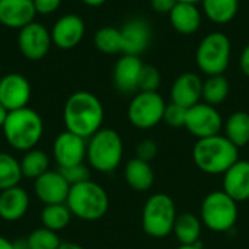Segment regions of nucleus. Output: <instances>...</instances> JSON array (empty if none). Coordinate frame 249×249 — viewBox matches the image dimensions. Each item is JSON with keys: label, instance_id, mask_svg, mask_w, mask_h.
Returning a JSON list of instances; mask_svg holds the SVG:
<instances>
[{"label": "nucleus", "instance_id": "obj_1", "mask_svg": "<svg viewBox=\"0 0 249 249\" xmlns=\"http://www.w3.org/2000/svg\"><path fill=\"white\" fill-rule=\"evenodd\" d=\"M104 118V105L101 99L92 92H73L64 102L63 124L66 130L86 140L102 128Z\"/></svg>", "mask_w": 249, "mask_h": 249}, {"label": "nucleus", "instance_id": "obj_2", "mask_svg": "<svg viewBox=\"0 0 249 249\" xmlns=\"http://www.w3.org/2000/svg\"><path fill=\"white\" fill-rule=\"evenodd\" d=\"M45 125L38 111L25 107L10 111L1 127L3 137L10 149L25 153L35 149L44 137Z\"/></svg>", "mask_w": 249, "mask_h": 249}, {"label": "nucleus", "instance_id": "obj_3", "mask_svg": "<svg viewBox=\"0 0 249 249\" xmlns=\"http://www.w3.org/2000/svg\"><path fill=\"white\" fill-rule=\"evenodd\" d=\"M196 166L209 175H223L239 160V149L223 134L198 139L193 147Z\"/></svg>", "mask_w": 249, "mask_h": 249}, {"label": "nucleus", "instance_id": "obj_4", "mask_svg": "<svg viewBox=\"0 0 249 249\" xmlns=\"http://www.w3.org/2000/svg\"><path fill=\"white\" fill-rule=\"evenodd\" d=\"M66 206L73 217L83 222H96L108 213L109 197L101 184L89 179L70 187Z\"/></svg>", "mask_w": 249, "mask_h": 249}, {"label": "nucleus", "instance_id": "obj_5", "mask_svg": "<svg viewBox=\"0 0 249 249\" xmlns=\"http://www.w3.org/2000/svg\"><path fill=\"white\" fill-rule=\"evenodd\" d=\"M123 156L124 142L117 130L102 127L88 139L86 163L92 171L101 174L114 172L121 165Z\"/></svg>", "mask_w": 249, "mask_h": 249}, {"label": "nucleus", "instance_id": "obj_6", "mask_svg": "<svg viewBox=\"0 0 249 249\" xmlns=\"http://www.w3.org/2000/svg\"><path fill=\"white\" fill-rule=\"evenodd\" d=\"M239 216L238 203L223 190L212 191L201 203L200 219L203 226L216 233H226L235 228Z\"/></svg>", "mask_w": 249, "mask_h": 249}, {"label": "nucleus", "instance_id": "obj_7", "mask_svg": "<svg viewBox=\"0 0 249 249\" xmlns=\"http://www.w3.org/2000/svg\"><path fill=\"white\" fill-rule=\"evenodd\" d=\"M177 206L174 200L163 193H156L147 198L142 212V226L146 235L162 239L172 233L177 220Z\"/></svg>", "mask_w": 249, "mask_h": 249}, {"label": "nucleus", "instance_id": "obj_8", "mask_svg": "<svg viewBox=\"0 0 249 249\" xmlns=\"http://www.w3.org/2000/svg\"><path fill=\"white\" fill-rule=\"evenodd\" d=\"M232 58V44L226 34L210 32L198 44L196 51V63L206 76L223 74Z\"/></svg>", "mask_w": 249, "mask_h": 249}, {"label": "nucleus", "instance_id": "obj_9", "mask_svg": "<svg viewBox=\"0 0 249 249\" xmlns=\"http://www.w3.org/2000/svg\"><path fill=\"white\" fill-rule=\"evenodd\" d=\"M166 102L159 92H137L130 99L127 118L139 130H150L163 121Z\"/></svg>", "mask_w": 249, "mask_h": 249}, {"label": "nucleus", "instance_id": "obj_10", "mask_svg": "<svg viewBox=\"0 0 249 249\" xmlns=\"http://www.w3.org/2000/svg\"><path fill=\"white\" fill-rule=\"evenodd\" d=\"M53 47L51 31L41 22H31L18 31V48L29 61H39Z\"/></svg>", "mask_w": 249, "mask_h": 249}, {"label": "nucleus", "instance_id": "obj_11", "mask_svg": "<svg viewBox=\"0 0 249 249\" xmlns=\"http://www.w3.org/2000/svg\"><path fill=\"white\" fill-rule=\"evenodd\" d=\"M86 149L88 140L70 133L67 130L58 133L51 144V158L58 166V169H64L69 166H74L86 162Z\"/></svg>", "mask_w": 249, "mask_h": 249}, {"label": "nucleus", "instance_id": "obj_12", "mask_svg": "<svg viewBox=\"0 0 249 249\" xmlns=\"http://www.w3.org/2000/svg\"><path fill=\"white\" fill-rule=\"evenodd\" d=\"M223 123L225 121L216 107L201 101L187 109V120L184 128H187L198 140L220 134V131L223 130Z\"/></svg>", "mask_w": 249, "mask_h": 249}, {"label": "nucleus", "instance_id": "obj_13", "mask_svg": "<svg viewBox=\"0 0 249 249\" xmlns=\"http://www.w3.org/2000/svg\"><path fill=\"white\" fill-rule=\"evenodd\" d=\"M70 187L71 185L67 182V179L64 178L58 168L48 169L45 174L34 179L32 184L34 194L42 206L66 204Z\"/></svg>", "mask_w": 249, "mask_h": 249}, {"label": "nucleus", "instance_id": "obj_14", "mask_svg": "<svg viewBox=\"0 0 249 249\" xmlns=\"http://www.w3.org/2000/svg\"><path fill=\"white\" fill-rule=\"evenodd\" d=\"M50 31L53 45L67 51L76 48L82 42L86 34V23L80 15L66 13L54 22Z\"/></svg>", "mask_w": 249, "mask_h": 249}, {"label": "nucleus", "instance_id": "obj_15", "mask_svg": "<svg viewBox=\"0 0 249 249\" xmlns=\"http://www.w3.org/2000/svg\"><path fill=\"white\" fill-rule=\"evenodd\" d=\"M32 96L29 80L20 73H7L0 77V104L10 112L28 107Z\"/></svg>", "mask_w": 249, "mask_h": 249}, {"label": "nucleus", "instance_id": "obj_16", "mask_svg": "<svg viewBox=\"0 0 249 249\" xmlns=\"http://www.w3.org/2000/svg\"><path fill=\"white\" fill-rule=\"evenodd\" d=\"M143 61L139 55L123 54L114 64L112 80L115 89L123 95H134L139 92V77L143 69Z\"/></svg>", "mask_w": 249, "mask_h": 249}, {"label": "nucleus", "instance_id": "obj_17", "mask_svg": "<svg viewBox=\"0 0 249 249\" xmlns=\"http://www.w3.org/2000/svg\"><path fill=\"white\" fill-rule=\"evenodd\" d=\"M123 54L139 55L144 53L152 39V29L146 19L131 18L121 28Z\"/></svg>", "mask_w": 249, "mask_h": 249}, {"label": "nucleus", "instance_id": "obj_18", "mask_svg": "<svg viewBox=\"0 0 249 249\" xmlns=\"http://www.w3.org/2000/svg\"><path fill=\"white\" fill-rule=\"evenodd\" d=\"M203 79L200 74L187 71L179 74L171 88V102L184 108H191L203 101Z\"/></svg>", "mask_w": 249, "mask_h": 249}, {"label": "nucleus", "instance_id": "obj_19", "mask_svg": "<svg viewBox=\"0 0 249 249\" xmlns=\"http://www.w3.org/2000/svg\"><path fill=\"white\" fill-rule=\"evenodd\" d=\"M29 193L20 187H12L0 191V219L7 223H15L23 219L29 210Z\"/></svg>", "mask_w": 249, "mask_h": 249}, {"label": "nucleus", "instance_id": "obj_20", "mask_svg": "<svg viewBox=\"0 0 249 249\" xmlns=\"http://www.w3.org/2000/svg\"><path fill=\"white\" fill-rule=\"evenodd\" d=\"M36 15L32 0H0V25L9 29H22L34 22Z\"/></svg>", "mask_w": 249, "mask_h": 249}, {"label": "nucleus", "instance_id": "obj_21", "mask_svg": "<svg viewBox=\"0 0 249 249\" xmlns=\"http://www.w3.org/2000/svg\"><path fill=\"white\" fill-rule=\"evenodd\" d=\"M223 191L236 203L249 200V160L235 162L223 174Z\"/></svg>", "mask_w": 249, "mask_h": 249}, {"label": "nucleus", "instance_id": "obj_22", "mask_svg": "<svg viewBox=\"0 0 249 249\" xmlns=\"http://www.w3.org/2000/svg\"><path fill=\"white\" fill-rule=\"evenodd\" d=\"M168 16L172 28L181 35L196 34L203 22V15L197 4L187 1H178Z\"/></svg>", "mask_w": 249, "mask_h": 249}, {"label": "nucleus", "instance_id": "obj_23", "mask_svg": "<svg viewBox=\"0 0 249 249\" xmlns=\"http://www.w3.org/2000/svg\"><path fill=\"white\" fill-rule=\"evenodd\" d=\"M124 179L131 190L144 193L149 191L155 184V171L150 162L134 156L124 166Z\"/></svg>", "mask_w": 249, "mask_h": 249}, {"label": "nucleus", "instance_id": "obj_24", "mask_svg": "<svg viewBox=\"0 0 249 249\" xmlns=\"http://www.w3.org/2000/svg\"><path fill=\"white\" fill-rule=\"evenodd\" d=\"M203 231V222L198 216L193 213H181L177 216L174 223L172 235L179 245H196L200 244Z\"/></svg>", "mask_w": 249, "mask_h": 249}, {"label": "nucleus", "instance_id": "obj_25", "mask_svg": "<svg viewBox=\"0 0 249 249\" xmlns=\"http://www.w3.org/2000/svg\"><path fill=\"white\" fill-rule=\"evenodd\" d=\"M225 137L231 140L238 149L245 147L249 143V114L245 111H236L228 117L223 123Z\"/></svg>", "mask_w": 249, "mask_h": 249}, {"label": "nucleus", "instance_id": "obj_26", "mask_svg": "<svg viewBox=\"0 0 249 249\" xmlns=\"http://www.w3.org/2000/svg\"><path fill=\"white\" fill-rule=\"evenodd\" d=\"M203 13L206 18L216 25H226L235 19L239 0H201Z\"/></svg>", "mask_w": 249, "mask_h": 249}, {"label": "nucleus", "instance_id": "obj_27", "mask_svg": "<svg viewBox=\"0 0 249 249\" xmlns=\"http://www.w3.org/2000/svg\"><path fill=\"white\" fill-rule=\"evenodd\" d=\"M19 163H20L23 178L34 181L50 169L51 158L45 150L35 147L32 150L25 152L22 158L19 159Z\"/></svg>", "mask_w": 249, "mask_h": 249}, {"label": "nucleus", "instance_id": "obj_28", "mask_svg": "<svg viewBox=\"0 0 249 249\" xmlns=\"http://www.w3.org/2000/svg\"><path fill=\"white\" fill-rule=\"evenodd\" d=\"M71 217L73 216L66 204H48L44 206L39 212L41 226L57 233L64 231L70 225Z\"/></svg>", "mask_w": 249, "mask_h": 249}, {"label": "nucleus", "instance_id": "obj_29", "mask_svg": "<svg viewBox=\"0 0 249 249\" xmlns=\"http://www.w3.org/2000/svg\"><path fill=\"white\" fill-rule=\"evenodd\" d=\"M229 90V80L223 74L207 76V79L203 82V102L217 107L226 101Z\"/></svg>", "mask_w": 249, "mask_h": 249}, {"label": "nucleus", "instance_id": "obj_30", "mask_svg": "<svg viewBox=\"0 0 249 249\" xmlns=\"http://www.w3.org/2000/svg\"><path fill=\"white\" fill-rule=\"evenodd\" d=\"M22 178L19 159L12 153L0 152V191L19 185Z\"/></svg>", "mask_w": 249, "mask_h": 249}, {"label": "nucleus", "instance_id": "obj_31", "mask_svg": "<svg viewBox=\"0 0 249 249\" xmlns=\"http://www.w3.org/2000/svg\"><path fill=\"white\" fill-rule=\"evenodd\" d=\"M93 44L102 54H120L123 53V39L120 28L102 26L93 35Z\"/></svg>", "mask_w": 249, "mask_h": 249}, {"label": "nucleus", "instance_id": "obj_32", "mask_svg": "<svg viewBox=\"0 0 249 249\" xmlns=\"http://www.w3.org/2000/svg\"><path fill=\"white\" fill-rule=\"evenodd\" d=\"M23 245L28 249H58L61 245V239L57 232L41 226L34 229L26 236Z\"/></svg>", "mask_w": 249, "mask_h": 249}, {"label": "nucleus", "instance_id": "obj_33", "mask_svg": "<svg viewBox=\"0 0 249 249\" xmlns=\"http://www.w3.org/2000/svg\"><path fill=\"white\" fill-rule=\"evenodd\" d=\"M162 83V76L159 69L152 64H143L139 77V92H158Z\"/></svg>", "mask_w": 249, "mask_h": 249}, {"label": "nucleus", "instance_id": "obj_34", "mask_svg": "<svg viewBox=\"0 0 249 249\" xmlns=\"http://www.w3.org/2000/svg\"><path fill=\"white\" fill-rule=\"evenodd\" d=\"M185 120H187V108L177 105L174 102L166 104L165 114H163L165 124H168L172 128H181L185 127Z\"/></svg>", "mask_w": 249, "mask_h": 249}, {"label": "nucleus", "instance_id": "obj_35", "mask_svg": "<svg viewBox=\"0 0 249 249\" xmlns=\"http://www.w3.org/2000/svg\"><path fill=\"white\" fill-rule=\"evenodd\" d=\"M60 171H61V174L64 175V178L67 179V182L70 185H76V184L89 181L90 174H92V169H90V166L88 163H79V165L69 166V168L60 169Z\"/></svg>", "mask_w": 249, "mask_h": 249}, {"label": "nucleus", "instance_id": "obj_36", "mask_svg": "<svg viewBox=\"0 0 249 249\" xmlns=\"http://www.w3.org/2000/svg\"><path fill=\"white\" fill-rule=\"evenodd\" d=\"M158 143L152 139H143L136 146V158L146 162H152L158 156Z\"/></svg>", "mask_w": 249, "mask_h": 249}, {"label": "nucleus", "instance_id": "obj_37", "mask_svg": "<svg viewBox=\"0 0 249 249\" xmlns=\"http://www.w3.org/2000/svg\"><path fill=\"white\" fill-rule=\"evenodd\" d=\"M32 1H34L36 13L44 15V16L55 13L63 3V0H32Z\"/></svg>", "mask_w": 249, "mask_h": 249}, {"label": "nucleus", "instance_id": "obj_38", "mask_svg": "<svg viewBox=\"0 0 249 249\" xmlns=\"http://www.w3.org/2000/svg\"><path fill=\"white\" fill-rule=\"evenodd\" d=\"M177 3H178V0H150L152 9L160 15H169Z\"/></svg>", "mask_w": 249, "mask_h": 249}, {"label": "nucleus", "instance_id": "obj_39", "mask_svg": "<svg viewBox=\"0 0 249 249\" xmlns=\"http://www.w3.org/2000/svg\"><path fill=\"white\" fill-rule=\"evenodd\" d=\"M239 66H241V70L242 73L249 77V42L245 45L242 54H241V58H239Z\"/></svg>", "mask_w": 249, "mask_h": 249}, {"label": "nucleus", "instance_id": "obj_40", "mask_svg": "<svg viewBox=\"0 0 249 249\" xmlns=\"http://www.w3.org/2000/svg\"><path fill=\"white\" fill-rule=\"evenodd\" d=\"M0 249H16V244L12 242L9 238L0 235Z\"/></svg>", "mask_w": 249, "mask_h": 249}, {"label": "nucleus", "instance_id": "obj_41", "mask_svg": "<svg viewBox=\"0 0 249 249\" xmlns=\"http://www.w3.org/2000/svg\"><path fill=\"white\" fill-rule=\"evenodd\" d=\"M58 249H86L85 247L76 244V242H61V245L58 247Z\"/></svg>", "mask_w": 249, "mask_h": 249}, {"label": "nucleus", "instance_id": "obj_42", "mask_svg": "<svg viewBox=\"0 0 249 249\" xmlns=\"http://www.w3.org/2000/svg\"><path fill=\"white\" fill-rule=\"evenodd\" d=\"M86 6L89 7H99L102 6L104 3H107V0H82Z\"/></svg>", "mask_w": 249, "mask_h": 249}, {"label": "nucleus", "instance_id": "obj_43", "mask_svg": "<svg viewBox=\"0 0 249 249\" xmlns=\"http://www.w3.org/2000/svg\"><path fill=\"white\" fill-rule=\"evenodd\" d=\"M7 114H9V111L0 104V130H1V127H3V124H4V121H6V118H7Z\"/></svg>", "mask_w": 249, "mask_h": 249}, {"label": "nucleus", "instance_id": "obj_44", "mask_svg": "<svg viewBox=\"0 0 249 249\" xmlns=\"http://www.w3.org/2000/svg\"><path fill=\"white\" fill-rule=\"evenodd\" d=\"M177 249H203L201 244H196V245H179Z\"/></svg>", "mask_w": 249, "mask_h": 249}, {"label": "nucleus", "instance_id": "obj_45", "mask_svg": "<svg viewBox=\"0 0 249 249\" xmlns=\"http://www.w3.org/2000/svg\"><path fill=\"white\" fill-rule=\"evenodd\" d=\"M178 1H187V3H194V4H197V3H200L201 0H178Z\"/></svg>", "mask_w": 249, "mask_h": 249}, {"label": "nucleus", "instance_id": "obj_46", "mask_svg": "<svg viewBox=\"0 0 249 249\" xmlns=\"http://www.w3.org/2000/svg\"><path fill=\"white\" fill-rule=\"evenodd\" d=\"M16 249H28L25 245H16Z\"/></svg>", "mask_w": 249, "mask_h": 249}, {"label": "nucleus", "instance_id": "obj_47", "mask_svg": "<svg viewBox=\"0 0 249 249\" xmlns=\"http://www.w3.org/2000/svg\"><path fill=\"white\" fill-rule=\"evenodd\" d=\"M0 70H1V64H0Z\"/></svg>", "mask_w": 249, "mask_h": 249}]
</instances>
